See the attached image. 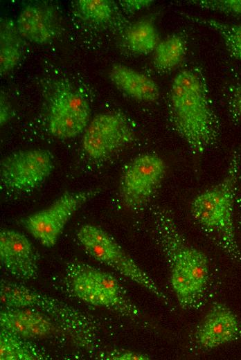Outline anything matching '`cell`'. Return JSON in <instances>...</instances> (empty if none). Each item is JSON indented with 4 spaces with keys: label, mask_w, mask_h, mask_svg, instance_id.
Wrapping results in <instances>:
<instances>
[{
    "label": "cell",
    "mask_w": 241,
    "mask_h": 360,
    "mask_svg": "<svg viewBox=\"0 0 241 360\" xmlns=\"http://www.w3.org/2000/svg\"><path fill=\"white\" fill-rule=\"evenodd\" d=\"M11 115V108L8 102L1 95L0 103V123L1 126L10 119Z\"/></svg>",
    "instance_id": "27"
},
{
    "label": "cell",
    "mask_w": 241,
    "mask_h": 360,
    "mask_svg": "<svg viewBox=\"0 0 241 360\" xmlns=\"http://www.w3.org/2000/svg\"><path fill=\"white\" fill-rule=\"evenodd\" d=\"M98 193V189L66 192L48 207L21 219L22 226L45 247L53 246L73 215Z\"/></svg>",
    "instance_id": "7"
},
{
    "label": "cell",
    "mask_w": 241,
    "mask_h": 360,
    "mask_svg": "<svg viewBox=\"0 0 241 360\" xmlns=\"http://www.w3.org/2000/svg\"><path fill=\"white\" fill-rule=\"evenodd\" d=\"M102 359L107 360H148L151 358L149 355L141 352L115 350L105 354Z\"/></svg>",
    "instance_id": "24"
},
{
    "label": "cell",
    "mask_w": 241,
    "mask_h": 360,
    "mask_svg": "<svg viewBox=\"0 0 241 360\" xmlns=\"http://www.w3.org/2000/svg\"><path fill=\"white\" fill-rule=\"evenodd\" d=\"M188 2L205 10L241 15V0H193Z\"/></svg>",
    "instance_id": "23"
},
{
    "label": "cell",
    "mask_w": 241,
    "mask_h": 360,
    "mask_svg": "<svg viewBox=\"0 0 241 360\" xmlns=\"http://www.w3.org/2000/svg\"><path fill=\"white\" fill-rule=\"evenodd\" d=\"M240 171L235 153L222 179L197 195L190 204L194 220L231 257L240 259L233 223V206Z\"/></svg>",
    "instance_id": "3"
},
{
    "label": "cell",
    "mask_w": 241,
    "mask_h": 360,
    "mask_svg": "<svg viewBox=\"0 0 241 360\" xmlns=\"http://www.w3.org/2000/svg\"><path fill=\"white\" fill-rule=\"evenodd\" d=\"M125 42L131 51L139 55H147L154 51L159 40L154 24L149 20H141L128 28Z\"/></svg>",
    "instance_id": "19"
},
{
    "label": "cell",
    "mask_w": 241,
    "mask_h": 360,
    "mask_svg": "<svg viewBox=\"0 0 241 360\" xmlns=\"http://www.w3.org/2000/svg\"><path fill=\"white\" fill-rule=\"evenodd\" d=\"M240 332V325L233 312L226 305L217 303L197 327L195 336L200 347L212 350L235 340Z\"/></svg>",
    "instance_id": "12"
},
{
    "label": "cell",
    "mask_w": 241,
    "mask_h": 360,
    "mask_svg": "<svg viewBox=\"0 0 241 360\" xmlns=\"http://www.w3.org/2000/svg\"><path fill=\"white\" fill-rule=\"evenodd\" d=\"M66 276L74 295L90 305L106 307L131 318H138L137 307H128L105 293L84 270L82 262H72L66 267Z\"/></svg>",
    "instance_id": "14"
},
{
    "label": "cell",
    "mask_w": 241,
    "mask_h": 360,
    "mask_svg": "<svg viewBox=\"0 0 241 360\" xmlns=\"http://www.w3.org/2000/svg\"><path fill=\"white\" fill-rule=\"evenodd\" d=\"M154 224L157 240L170 267V282L179 305L184 309L197 307L209 278L207 256L186 241L166 209L157 208L154 212Z\"/></svg>",
    "instance_id": "2"
},
{
    "label": "cell",
    "mask_w": 241,
    "mask_h": 360,
    "mask_svg": "<svg viewBox=\"0 0 241 360\" xmlns=\"http://www.w3.org/2000/svg\"><path fill=\"white\" fill-rule=\"evenodd\" d=\"M77 237L84 250L95 260L141 285L161 300L168 302L154 281L104 229L93 224H84L78 230Z\"/></svg>",
    "instance_id": "5"
},
{
    "label": "cell",
    "mask_w": 241,
    "mask_h": 360,
    "mask_svg": "<svg viewBox=\"0 0 241 360\" xmlns=\"http://www.w3.org/2000/svg\"><path fill=\"white\" fill-rule=\"evenodd\" d=\"M186 49V41L179 34L171 35L159 41L154 51V67L161 72L171 71L181 62Z\"/></svg>",
    "instance_id": "18"
},
{
    "label": "cell",
    "mask_w": 241,
    "mask_h": 360,
    "mask_svg": "<svg viewBox=\"0 0 241 360\" xmlns=\"http://www.w3.org/2000/svg\"><path fill=\"white\" fill-rule=\"evenodd\" d=\"M189 19L215 30L222 38L229 53L241 60V24H229L213 19L186 16Z\"/></svg>",
    "instance_id": "21"
},
{
    "label": "cell",
    "mask_w": 241,
    "mask_h": 360,
    "mask_svg": "<svg viewBox=\"0 0 241 360\" xmlns=\"http://www.w3.org/2000/svg\"><path fill=\"white\" fill-rule=\"evenodd\" d=\"M152 2L151 0H125L120 1V4L123 8L132 12L148 7Z\"/></svg>",
    "instance_id": "26"
},
{
    "label": "cell",
    "mask_w": 241,
    "mask_h": 360,
    "mask_svg": "<svg viewBox=\"0 0 241 360\" xmlns=\"http://www.w3.org/2000/svg\"><path fill=\"white\" fill-rule=\"evenodd\" d=\"M18 335L1 328V360H40L44 356L34 346Z\"/></svg>",
    "instance_id": "20"
},
{
    "label": "cell",
    "mask_w": 241,
    "mask_h": 360,
    "mask_svg": "<svg viewBox=\"0 0 241 360\" xmlns=\"http://www.w3.org/2000/svg\"><path fill=\"white\" fill-rule=\"evenodd\" d=\"M0 260L3 267L16 279L30 281L38 276L39 254L30 240L21 232L1 230Z\"/></svg>",
    "instance_id": "11"
},
{
    "label": "cell",
    "mask_w": 241,
    "mask_h": 360,
    "mask_svg": "<svg viewBox=\"0 0 241 360\" xmlns=\"http://www.w3.org/2000/svg\"><path fill=\"white\" fill-rule=\"evenodd\" d=\"M229 104L233 111L241 119V85L233 87L230 95Z\"/></svg>",
    "instance_id": "25"
},
{
    "label": "cell",
    "mask_w": 241,
    "mask_h": 360,
    "mask_svg": "<svg viewBox=\"0 0 241 360\" xmlns=\"http://www.w3.org/2000/svg\"><path fill=\"white\" fill-rule=\"evenodd\" d=\"M54 166L53 156L47 150H20L1 160V181L12 190H30L48 179Z\"/></svg>",
    "instance_id": "9"
},
{
    "label": "cell",
    "mask_w": 241,
    "mask_h": 360,
    "mask_svg": "<svg viewBox=\"0 0 241 360\" xmlns=\"http://www.w3.org/2000/svg\"><path fill=\"white\" fill-rule=\"evenodd\" d=\"M21 36L16 24L2 19L0 25V73L4 75L13 69L21 56Z\"/></svg>",
    "instance_id": "17"
},
{
    "label": "cell",
    "mask_w": 241,
    "mask_h": 360,
    "mask_svg": "<svg viewBox=\"0 0 241 360\" xmlns=\"http://www.w3.org/2000/svg\"><path fill=\"white\" fill-rule=\"evenodd\" d=\"M135 130L123 113L109 111L96 115L89 123L82 138V147L93 159L107 158L131 143Z\"/></svg>",
    "instance_id": "8"
},
{
    "label": "cell",
    "mask_w": 241,
    "mask_h": 360,
    "mask_svg": "<svg viewBox=\"0 0 241 360\" xmlns=\"http://www.w3.org/2000/svg\"><path fill=\"white\" fill-rule=\"evenodd\" d=\"M0 326L26 339H44L62 332L50 316L30 308L3 307L0 312Z\"/></svg>",
    "instance_id": "13"
},
{
    "label": "cell",
    "mask_w": 241,
    "mask_h": 360,
    "mask_svg": "<svg viewBox=\"0 0 241 360\" xmlns=\"http://www.w3.org/2000/svg\"><path fill=\"white\" fill-rule=\"evenodd\" d=\"M77 8L81 17L93 23H105L112 15L110 1L107 0H79Z\"/></svg>",
    "instance_id": "22"
},
{
    "label": "cell",
    "mask_w": 241,
    "mask_h": 360,
    "mask_svg": "<svg viewBox=\"0 0 241 360\" xmlns=\"http://www.w3.org/2000/svg\"><path fill=\"white\" fill-rule=\"evenodd\" d=\"M166 165L153 153L141 154L124 168L119 192L123 204L130 210L144 206L160 187L166 176Z\"/></svg>",
    "instance_id": "6"
},
{
    "label": "cell",
    "mask_w": 241,
    "mask_h": 360,
    "mask_svg": "<svg viewBox=\"0 0 241 360\" xmlns=\"http://www.w3.org/2000/svg\"><path fill=\"white\" fill-rule=\"evenodd\" d=\"M91 108L88 101L71 87L57 89L51 96L48 127L57 139H71L84 131L89 123Z\"/></svg>",
    "instance_id": "10"
},
{
    "label": "cell",
    "mask_w": 241,
    "mask_h": 360,
    "mask_svg": "<svg viewBox=\"0 0 241 360\" xmlns=\"http://www.w3.org/2000/svg\"><path fill=\"white\" fill-rule=\"evenodd\" d=\"M109 78L117 89L133 99L150 102L159 98L158 84L152 78L129 66L113 64Z\"/></svg>",
    "instance_id": "16"
},
{
    "label": "cell",
    "mask_w": 241,
    "mask_h": 360,
    "mask_svg": "<svg viewBox=\"0 0 241 360\" xmlns=\"http://www.w3.org/2000/svg\"><path fill=\"white\" fill-rule=\"evenodd\" d=\"M0 296L3 307L30 308L46 314L79 348L92 350L96 346L98 328L96 322L73 307L6 279H1L0 282Z\"/></svg>",
    "instance_id": "4"
},
{
    "label": "cell",
    "mask_w": 241,
    "mask_h": 360,
    "mask_svg": "<svg viewBox=\"0 0 241 360\" xmlns=\"http://www.w3.org/2000/svg\"><path fill=\"white\" fill-rule=\"evenodd\" d=\"M20 35L37 44L49 42L56 33L55 17L46 7L30 4L20 12L17 21Z\"/></svg>",
    "instance_id": "15"
},
{
    "label": "cell",
    "mask_w": 241,
    "mask_h": 360,
    "mask_svg": "<svg viewBox=\"0 0 241 360\" xmlns=\"http://www.w3.org/2000/svg\"><path fill=\"white\" fill-rule=\"evenodd\" d=\"M169 114L176 133L196 154H202L218 136V123L200 70L188 68L173 78L169 91Z\"/></svg>",
    "instance_id": "1"
}]
</instances>
